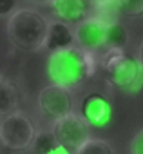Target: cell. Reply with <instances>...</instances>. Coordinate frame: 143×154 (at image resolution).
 I'll return each mask as SVG.
<instances>
[{
	"mask_svg": "<svg viewBox=\"0 0 143 154\" xmlns=\"http://www.w3.org/2000/svg\"><path fill=\"white\" fill-rule=\"evenodd\" d=\"M38 127L24 111L0 118V145L11 152H26L35 147Z\"/></svg>",
	"mask_w": 143,
	"mask_h": 154,
	"instance_id": "obj_4",
	"label": "cell"
},
{
	"mask_svg": "<svg viewBox=\"0 0 143 154\" xmlns=\"http://www.w3.org/2000/svg\"><path fill=\"white\" fill-rule=\"evenodd\" d=\"M36 105L44 118L56 122L60 118L69 116L71 112H75V96L71 89L51 84L38 93Z\"/></svg>",
	"mask_w": 143,
	"mask_h": 154,
	"instance_id": "obj_5",
	"label": "cell"
},
{
	"mask_svg": "<svg viewBox=\"0 0 143 154\" xmlns=\"http://www.w3.org/2000/svg\"><path fill=\"white\" fill-rule=\"evenodd\" d=\"M129 44V33L125 29V26L118 20L109 22V29H107V51L109 49H120L123 51V47Z\"/></svg>",
	"mask_w": 143,
	"mask_h": 154,
	"instance_id": "obj_13",
	"label": "cell"
},
{
	"mask_svg": "<svg viewBox=\"0 0 143 154\" xmlns=\"http://www.w3.org/2000/svg\"><path fill=\"white\" fill-rule=\"evenodd\" d=\"M71 45H76L73 26H67V24L58 22V20L49 22V31H47V36H45L44 49H47L49 53H54V51H60V49H67Z\"/></svg>",
	"mask_w": 143,
	"mask_h": 154,
	"instance_id": "obj_10",
	"label": "cell"
},
{
	"mask_svg": "<svg viewBox=\"0 0 143 154\" xmlns=\"http://www.w3.org/2000/svg\"><path fill=\"white\" fill-rule=\"evenodd\" d=\"M47 31H49V20L33 8H20L8 20L9 42L17 49L26 53L44 49Z\"/></svg>",
	"mask_w": 143,
	"mask_h": 154,
	"instance_id": "obj_2",
	"label": "cell"
},
{
	"mask_svg": "<svg viewBox=\"0 0 143 154\" xmlns=\"http://www.w3.org/2000/svg\"><path fill=\"white\" fill-rule=\"evenodd\" d=\"M138 60H139V62H141V65H143V42H141L139 51H138Z\"/></svg>",
	"mask_w": 143,
	"mask_h": 154,
	"instance_id": "obj_21",
	"label": "cell"
},
{
	"mask_svg": "<svg viewBox=\"0 0 143 154\" xmlns=\"http://www.w3.org/2000/svg\"><path fill=\"white\" fill-rule=\"evenodd\" d=\"M102 72L109 85L127 94L143 87V65L138 58L120 49H109L102 58Z\"/></svg>",
	"mask_w": 143,
	"mask_h": 154,
	"instance_id": "obj_3",
	"label": "cell"
},
{
	"mask_svg": "<svg viewBox=\"0 0 143 154\" xmlns=\"http://www.w3.org/2000/svg\"><path fill=\"white\" fill-rule=\"evenodd\" d=\"M109 9L121 18H141L143 17V0H112Z\"/></svg>",
	"mask_w": 143,
	"mask_h": 154,
	"instance_id": "obj_12",
	"label": "cell"
},
{
	"mask_svg": "<svg viewBox=\"0 0 143 154\" xmlns=\"http://www.w3.org/2000/svg\"><path fill=\"white\" fill-rule=\"evenodd\" d=\"M22 91L17 82L8 76H0V118H4L15 111H20Z\"/></svg>",
	"mask_w": 143,
	"mask_h": 154,
	"instance_id": "obj_11",
	"label": "cell"
},
{
	"mask_svg": "<svg viewBox=\"0 0 143 154\" xmlns=\"http://www.w3.org/2000/svg\"><path fill=\"white\" fill-rule=\"evenodd\" d=\"M49 9H51V15L54 17V20L76 27L84 20L93 17V11L96 8L89 0H51Z\"/></svg>",
	"mask_w": 143,
	"mask_h": 154,
	"instance_id": "obj_9",
	"label": "cell"
},
{
	"mask_svg": "<svg viewBox=\"0 0 143 154\" xmlns=\"http://www.w3.org/2000/svg\"><path fill=\"white\" fill-rule=\"evenodd\" d=\"M47 154H71L67 149H63V147H60V145H56L51 152H47Z\"/></svg>",
	"mask_w": 143,
	"mask_h": 154,
	"instance_id": "obj_19",
	"label": "cell"
},
{
	"mask_svg": "<svg viewBox=\"0 0 143 154\" xmlns=\"http://www.w3.org/2000/svg\"><path fill=\"white\" fill-rule=\"evenodd\" d=\"M29 2H33V4H36V6H49L51 0H29Z\"/></svg>",
	"mask_w": 143,
	"mask_h": 154,
	"instance_id": "obj_20",
	"label": "cell"
},
{
	"mask_svg": "<svg viewBox=\"0 0 143 154\" xmlns=\"http://www.w3.org/2000/svg\"><path fill=\"white\" fill-rule=\"evenodd\" d=\"M130 154H143V129H139L130 140Z\"/></svg>",
	"mask_w": 143,
	"mask_h": 154,
	"instance_id": "obj_17",
	"label": "cell"
},
{
	"mask_svg": "<svg viewBox=\"0 0 143 154\" xmlns=\"http://www.w3.org/2000/svg\"><path fill=\"white\" fill-rule=\"evenodd\" d=\"M111 18L102 17V15H93L82 24L75 27V38L76 45L89 51V53H98V51H107V29H109Z\"/></svg>",
	"mask_w": 143,
	"mask_h": 154,
	"instance_id": "obj_7",
	"label": "cell"
},
{
	"mask_svg": "<svg viewBox=\"0 0 143 154\" xmlns=\"http://www.w3.org/2000/svg\"><path fill=\"white\" fill-rule=\"evenodd\" d=\"M51 134L56 141V145L67 149L69 152H75L80 145H84L91 136V127L82 120L78 112H71L65 118H60L53 122Z\"/></svg>",
	"mask_w": 143,
	"mask_h": 154,
	"instance_id": "obj_6",
	"label": "cell"
},
{
	"mask_svg": "<svg viewBox=\"0 0 143 154\" xmlns=\"http://www.w3.org/2000/svg\"><path fill=\"white\" fill-rule=\"evenodd\" d=\"M75 154H114V150L109 141L100 138H89L84 145H80L75 150Z\"/></svg>",
	"mask_w": 143,
	"mask_h": 154,
	"instance_id": "obj_14",
	"label": "cell"
},
{
	"mask_svg": "<svg viewBox=\"0 0 143 154\" xmlns=\"http://www.w3.org/2000/svg\"><path fill=\"white\" fill-rule=\"evenodd\" d=\"M18 0H0V18L11 17L18 8Z\"/></svg>",
	"mask_w": 143,
	"mask_h": 154,
	"instance_id": "obj_16",
	"label": "cell"
},
{
	"mask_svg": "<svg viewBox=\"0 0 143 154\" xmlns=\"http://www.w3.org/2000/svg\"><path fill=\"white\" fill-rule=\"evenodd\" d=\"M35 147H36L38 154H47V152H51V150L56 147V141H54V138H53L51 132H49V134L38 132L36 141H35Z\"/></svg>",
	"mask_w": 143,
	"mask_h": 154,
	"instance_id": "obj_15",
	"label": "cell"
},
{
	"mask_svg": "<svg viewBox=\"0 0 143 154\" xmlns=\"http://www.w3.org/2000/svg\"><path fill=\"white\" fill-rule=\"evenodd\" d=\"M98 62L96 56L78 45H71L49 54L47 58V76L51 84L75 89L93 78Z\"/></svg>",
	"mask_w": 143,
	"mask_h": 154,
	"instance_id": "obj_1",
	"label": "cell"
},
{
	"mask_svg": "<svg viewBox=\"0 0 143 154\" xmlns=\"http://www.w3.org/2000/svg\"><path fill=\"white\" fill-rule=\"evenodd\" d=\"M89 2H91L96 9H107V8L111 6L112 0H89Z\"/></svg>",
	"mask_w": 143,
	"mask_h": 154,
	"instance_id": "obj_18",
	"label": "cell"
},
{
	"mask_svg": "<svg viewBox=\"0 0 143 154\" xmlns=\"http://www.w3.org/2000/svg\"><path fill=\"white\" fill-rule=\"evenodd\" d=\"M78 114L91 129H102L112 118V102L105 93L91 91L80 100Z\"/></svg>",
	"mask_w": 143,
	"mask_h": 154,
	"instance_id": "obj_8",
	"label": "cell"
}]
</instances>
